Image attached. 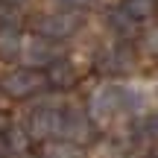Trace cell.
Listing matches in <instances>:
<instances>
[{"label":"cell","instance_id":"9a60e30c","mask_svg":"<svg viewBox=\"0 0 158 158\" xmlns=\"http://www.w3.org/2000/svg\"><path fill=\"white\" fill-rule=\"evenodd\" d=\"M143 50H147L149 56H155V59H158V29H152V32L143 35Z\"/></svg>","mask_w":158,"mask_h":158},{"label":"cell","instance_id":"e0dca14e","mask_svg":"<svg viewBox=\"0 0 158 158\" xmlns=\"http://www.w3.org/2000/svg\"><path fill=\"white\" fill-rule=\"evenodd\" d=\"M3 158H21V155H12V152H6V155H3Z\"/></svg>","mask_w":158,"mask_h":158},{"label":"cell","instance_id":"d6986e66","mask_svg":"<svg viewBox=\"0 0 158 158\" xmlns=\"http://www.w3.org/2000/svg\"><path fill=\"white\" fill-rule=\"evenodd\" d=\"M62 3H76V0H62Z\"/></svg>","mask_w":158,"mask_h":158},{"label":"cell","instance_id":"277c9868","mask_svg":"<svg viewBox=\"0 0 158 158\" xmlns=\"http://www.w3.org/2000/svg\"><path fill=\"white\" fill-rule=\"evenodd\" d=\"M94 64H97V70L106 73V76H123V73H129V70L135 68V53L126 44H108V47H102V50H97Z\"/></svg>","mask_w":158,"mask_h":158},{"label":"cell","instance_id":"ac0fdd59","mask_svg":"<svg viewBox=\"0 0 158 158\" xmlns=\"http://www.w3.org/2000/svg\"><path fill=\"white\" fill-rule=\"evenodd\" d=\"M3 3H23V0H3Z\"/></svg>","mask_w":158,"mask_h":158},{"label":"cell","instance_id":"4fadbf2b","mask_svg":"<svg viewBox=\"0 0 158 158\" xmlns=\"http://www.w3.org/2000/svg\"><path fill=\"white\" fill-rule=\"evenodd\" d=\"M108 23H111V27L117 29L120 35H132V32H135V27H138V23H135V21H129V18H126L120 9H114L111 15H108Z\"/></svg>","mask_w":158,"mask_h":158},{"label":"cell","instance_id":"52a82bcc","mask_svg":"<svg viewBox=\"0 0 158 158\" xmlns=\"http://www.w3.org/2000/svg\"><path fill=\"white\" fill-rule=\"evenodd\" d=\"M21 59L27 62V68L38 70L41 64H53L56 59H62V47L50 38H41V35H29L23 38V50H21Z\"/></svg>","mask_w":158,"mask_h":158},{"label":"cell","instance_id":"7a4b0ae2","mask_svg":"<svg viewBox=\"0 0 158 158\" xmlns=\"http://www.w3.org/2000/svg\"><path fill=\"white\" fill-rule=\"evenodd\" d=\"M44 85H47V76L32 68H18V70H9V73L0 76V91L12 100H27V97L38 94Z\"/></svg>","mask_w":158,"mask_h":158},{"label":"cell","instance_id":"8fae6325","mask_svg":"<svg viewBox=\"0 0 158 158\" xmlns=\"http://www.w3.org/2000/svg\"><path fill=\"white\" fill-rule=\"evenodd\" d=\"M41 158H85V152H82V147L68 143V141H47Z\"/></svg>","mask_w":158,"mask_h":158},{"label":"cell","instance_id":"44dd1931","mask_svg":"<svg viewBox=\"0 0 158 158\" xmlns=\"http://www.w3.org/2000/svg\"><path fill=\"white\" fill-rule=\"evenodd\" d=\"M155 158H158V155H155Z\"/></svg>","mask_w":158,"mask_h":158},{"label":"cell","instance_id":"6da1fadb","mask_svg":"<svg viewBox=\"0 0 158 158\" xmlns=\"http://www.w3.org/2000/svg\"><path fill=\"white\" fill-rule=\"evenodd\" d=\"M120 111H126L123 108V85L106 82V85H100V88L91 91V97H88V117H91V123H111Z\"/></svg>","mask_w":158,"mask_h":158},{"label":"cell","instance_id":"30bf717a","mask_svg":"<svg viewBox=\"0 0 158 158\" xmlns=\"http://www.w3.org/2000/svg\"><path fill=\"white\" fill-rule=\"evenodd\" d=\"M117 9L123 12L129 21L141 23V21H147V18H152L158 12V0H120Z\"/></svg>","mask_w":158,"mask_h":158},{"label":"cell","instance_id":"5b68a950","mask_svg":"<svg viewBox=\"0 0 158 158\" xmlns=\"http://www.w3.org/2000/svg\"><path fill=\"white\" fill-rule=\"evenodd\" d=\"M27 135H29V141H32V138L50 141L53 135H62V108L59 106H38L29 114Z\"/></svg>","mask_w":158,"mask_h":158},{"label":"cell","instance_id":"8992f818","mask_svg":"<svg viewBox=\"0 0 158 158\" xmlns=\"http://www.w3.org/2000/svg\"><path fill=\"white\" fill-rule=\"evenodd\" d=\"M59 138L68 143H76V147L91 141L94 138V123H91L88 111H82V108H62V135Z\"/></svg>","mask_w":158,"mask_h":158},{"label":"cell","instance_id":"9c48e42d","mask_svg":"<svg viewBox=\"0 0 158 158\" xmlns=\"http://www.w3.org/2000/svg\"><path fill=\"white\" fill-rule=\"evenodd\" d=\"M21 50H23V35L15 27H3L0 29V59L15 62V59H21Z\"/></svg>","mask_w":158,"mask_h":158},{"label":"cell","instance_id":"2e32d148","mask_svg":"<svg viewBox=\"0 0 158 158\" xmlns=\"http://www.w3.org/2000/svg\"><path fill=\"white\" fill-rule=\"evenodd\" d=\"M3 27H12V9H9V3L0 0V29Z\"/></svg>","mask_w":158,"mask_h":158},{"label":"cell","instance_id":"ffe728a7","mask_svg":"<svg viewBox=\"0 0 158 158\" xmlns=\"http://www.w3.org/2000/svg\"><path fill=\"white\" fill-rule=\"evenodd\" d=\"M0 126H3V117H0Z\"/></svg>","mask_w":158,"mask_h":158},{"label":"cell","instance_id":"5bb4252c","mask_svg":"<svg viewBox=\"0 0 158 158\" xmlns=\"http://www.w3.org/2000/svg\"><path fill=\"white\" fill-rule=\"evenodd\" d=\"M141 135H143V138H149V141H155V138H158V111H155V114H149V117L143 120Z\"/></svg>","mask_w":158,"mask_h":158},{"label":"cell","instance_id":"ba28073f","mask_svg":"<svg viewBox=\"0 0 158 158\" xmlns=\"http://www.w3.org/2000/svg\"><path fill=\"white\" fill-rule=\"evenodd\" d=\"M76 64L70 62V59H56V62L50 64V70H47V82L56 85V88H70V85H76Z\"/></svg>","mask_w":158,"mask_h":158},{"label":"cell","instance_id":"7c38bea8","mask_svg":"<svg viewBox=\"0 0 158 158\" xmlns=\"http://www.w3.org/2000/svg\"><path fill=\"white\" fill-rule=\"evenodd\" d=\"M6 149H9L12 155H21L23 149L29 147V135L27 129H21V126H12V129H6Z\"/></svg>","mask_w":158,"mask_h":158},{"label":"cell","instance_id":"3957f363","mask_svg":"<svg viewBox=\"0 0 158 158\" xmlns=\"http://www.w3.org/2000/svg\"><path fill=\"white\" fill-rule=\"evenodd\" d=\"M79 23H82L79 12H50V15H41L35 21V35L50 38V41H62L76 32Z\"/></svg>","mask_w":158,"mask_h":158}]
</instances>
